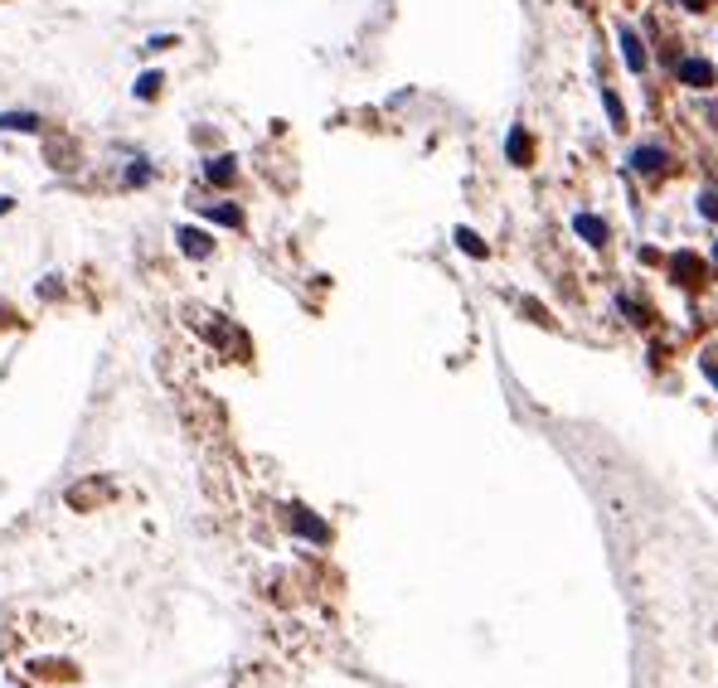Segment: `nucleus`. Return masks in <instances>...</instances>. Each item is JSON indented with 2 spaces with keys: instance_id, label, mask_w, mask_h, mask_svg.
I'll return each instance as SVG.
<instances>
[{
  "instance_id": "obj_1",
  "label": "nucleus",
  "mask_w": 718,
  "mask_h": 688,
  "mask_svg": "<svg viewBox=\"0 0 718 688\" xmlns=\"http://www.w3.org/2000/svg\"><path fill=\"white\" fill-rule=\"evenodd\" d=\"M675 78L690 88H709L714 83V64L709 58H675Z\"/></svg>"
},
{
  "instance_id": "obj_2",
  "label": "nucleus",
  "mask_w": 718,
  "mask_h": 688,
  "mask_svg": "<svg viewBox=\"0 0 718 688\" xmlns=\"http://www.w3.org/2000/svg\"><path fill=\"white\" fill-rule=\"evenodd\" d=\"M627 160H631V170H636V174H660V170H665V160H670V151H665V146H636Z\"/></svg>"
},
{
  "instance_id": "obj_3",
  "label": "nucleus",
  "mask_w": 718,
  "mask_h": 688,
  "mask_svg": "<svg viewBox=\"0 0 718 688\" xmlns=\"http://www.w3.org/2000/svg\"><path fill=\"white\" fill-rule=\"evenodd\" d=\"M573 228H578L582 243H592V248H602V243H607V223H602L597 213H573Z\"/></svg>"
},
{
  "instance_id": "obj_4",
  "label": "nucleus",
  "mask_w": 718,
  "mask_h": 688,
  "mask_svg": "<svg viewBox=\"0 0 718 688\" xmlns=\"http://www.w3.org/2000/svg\"><path fill=\"white\" fill-rule=\"evenodd\" d=\"M621 64H627L631 73L645 68V49H641V39H636V29H621Z\"/></svg>"
},
{
  "instance_id": "obj_5",
  "label": "nucleus",
  "mask_w": 718,
  "mask_h": 688,
  "mask_svg": "<svg viewBox=\"0 0 718 688\" xmlns=\"http://www.w3.org/2000/svg\"><path fill=\"white\" fill-rule=\"evenodd\" d=\"M0 127H10V131H39V117H35V112H0Z\"/></svg>"
},
{
  "instance_id": "obj_6",
  "label": "nucleus",
  "mask_w": 718,
  "mask_h": 688,
  "mask_svg": "<svg viewBox=\"0 0 718 688\" xmlns=\"http://www.w3.org/2000/svg\"><path fill=\"white\" fill-rule=\"evenodd\" d=\"M180 248H184V252H194V258H204V252H209V233L184 228V233H180Z\"/></svg>"
},
{
  "instance_id": "obj_7",
  "label": "nucleus",
  "mask_w": 718,
  "mask_h": 688,
  "mask_svg": "<svg viewBox=\"0 0 718 688\" xmlns=\"http://www.w3.org/2000/svg\"><path fill=\"white\" fill-rule=\"evenodd\" d=\"M505 151H510V160H515V166H525V160H529V136H525V131H510V141H505Z\"/></svg>"
},
{
  "instance_id": "obj_8",
  "label": "nucleus",
  "mask_w": 718,
  "mask_h": 688,
  "mask_svg": "<svg viewBox=\"0 0 718 688\" xmlns=\"http://www.w3.org/2000/svg\"><path fill=\"white\" fill-rule=\"evenodd\" d=\"M602 102H607V117H612V127H627V107H621V97H617V92H612V88H602Z\"/></svg>"
},
{
  "instance_id": "obj_9",
  "label": "nucleus",
  "mask_w": 718,
  "mask_h": 688,
  "mask_svg": "<svg viewBox=\"0 0 718 688\" xmlns=\"http://www.w3.org/2000/svg\"><path fill=\"white\" fill-rule=\"evenodd\" d=\"M457 248H461V252H471V258H486V243H480L471 228H457Z\"/></svg>"
},
{
  "instance_id": "obj_10",
  "label": "nucleus",
  "mask_w": 718,
  "mask_h": 688,
  "mask_svg": "<svg viewBox=\"0 0 718 688\" xmlns=\"http://www.w3.org/2000/svg\"><path fill=\"white\" fill-rule=\"evenodd\" d=\"M209 180H214V184H229V180H233V160H229V156H214V160H209Z\"/></svg>"
},
{
  "instance_id": "obj_11",
  "label": "nucleus",
  "mask_w": 718,
  "mask_h": 688,
  "mask_svg": "<svg viewBox=\"0 0 718 688\" xmlns=\"http://www.w3.org/2000/svg\"><path fill=\"white\" fill-rule=\"evenodd\" d=\"M699 213H704V219H714V223H718V189H704V199H699Z\"/></svg>"
},
{
  "instance_id": "obj_12",
  "label": "nucleus",
  "mask_w": 718,
  "mask_h": 688,
  "mask_svg": "<svg viewBox=\"0 0 718 688\" xmlns=\"http://www.w3.org/2000/svg\"><path fill=\"white\" fill-rule=\"evenodd\" d=\"M160 88V73H141V83H137V97H151V92Z\"/></svg>"
},
{
  "instance_id": "obj_13",
  "label": "nucleus",
  "mask_w": 718,
  "mask_h": 688,
  "mask_svg": "<svg viewBox=\"0 0 718 688\" xmlns=\"http://www.w3.org/2000/svg\"><path fill=\"white\" fill-rule=\"evenodd\" d=\"M684 5H690V10H704V5H709V0H684Z\"/></svg>"
},
{
  "instance_id": "obj_14",
  "label": "nucleus",
  "mask_w": 718,
  "mask_h": 688,
  "mask_svg": "<svg viewBox=\"0 0 718 688\" xmlns=\"http://www.w3.org/2000/svg\"><path fill=\"white\" fill-rule=\"evenodd\" d=\"M5 209H10V199H0V213H5Z\"/></svg>"
}]
</instances>
